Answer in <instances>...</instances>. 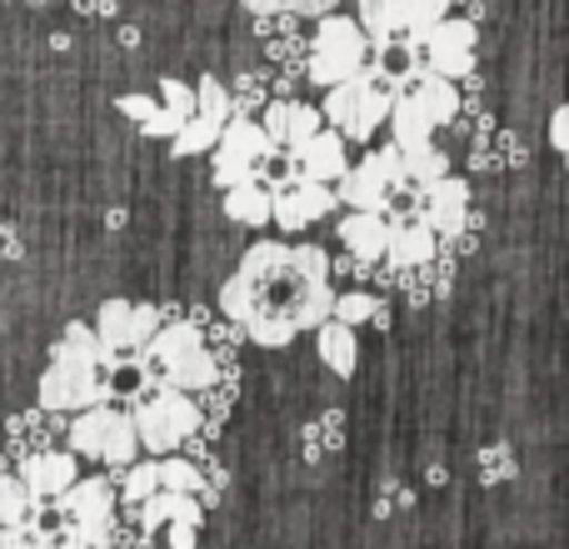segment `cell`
Returning a JSON list of instances; mask_svg holds the SVG:
<instances>
[{
    "mask_svg": "<svg viewBox=\"0 0 569 549\" xmlns=\"http://www.w3.org/2000/svg\"><path fill=\"white\" fill-rule=\"evenodd\" d=\"M110 370H116V355H106V345L96 340L90 325L70 320L60 345L50 350V365L40 370L36 405L46 415H80V410H90V405H106Z\"/></svg>",
    "mask_w": 569,
    "mask_h": 549,
    "instance_id": "2",
    "label": "cell"
},
{
    "mask_svg": "<svg viewBox=\"0 0 569 549\" xmlns=\"http://www.w3.org/2000/svg\"><path fill=\"white\" fill-rule=\"evenodd\" d=\"M160 106H166V116L176 120V126H186L190 116H196V86H186V80H176V76H166L160 80Z\"/></svg>",
    "mask_w": 569,
    "mask_h": 549,
    "instance_id": "31",
    "label": "cell"
},
{
    "mask_svg": "<svg viewBox=\"0 0 569 549\" xmlns=\"http://www.w3.org/2000/svg\"><path fill=\"white\" fill-rule=\"evenodd\" d=\"M130 430H136V445L146 455H176L186 450V440L206 425V410H200L196 395L170 390V385H150L146 395L130 400Z\"/></svg>",
    "mask_w": 569,
    "mask_h": 549,
    "instance_id": "5",
    "label": "cell"
},
{
    "mask_svg": "<svg viewBox=\"0 0 569 549\" xmlns=\"http://www.w3.org/2000/svg\"><path fill=\"white\" fill-rule=\"evenodd\" d=\"M166 530H170V549H196V540H200L196 525H166Z\"/></svg>",
    "mask_w": 569,
    "mask_h": 549,
    "instance_id": "36",
    "label": "cell"
},
{
    "mask_svg": "<svg viewBox=\"0 0 569 549\" xmlns=\"http://www.w3.org/2000/svg\"><path fill=\"white\" fill-rule=\"evenodd\" d=\"M290 160H295V176H300V180H320V186H335V180L345 176V166H350V160H345V140L335 136L330 126H320L310 140H305V146H295Z\"/></svg>",
    "mask_w": 569,
    "mask_h": 549,
    "instance_id": "17",
    "label": "cell"
},
{
    "mask_svg": "<svg viewBox=\"0 0 569 549\" xmlns=\"http://www.w3.org/2000/svg\"><path fill=\"white\" fill-rule=\"evenodd\" d=\"M220 140V126H210V120H200V116H190L186 126L170 136V156L176 160H190V156H206L210 146Z\"/></svg>",
    "mask_w": 569,
    "mask_h": 549,
    "instance_id": "26",
    "label": "cell"
},
{
    "mask_svg": "<svg viewBox=\"0 0 569 549\" xmlns=\"http://www.w3.org/2000/svg\"><path fill=\"white\" fill-rule=\"evenodd\" d=\"M116 110H120V116H126V120H136V126H140V136L170 140V136H176V130H180L176 120L166 116V106H160L156 96H120V100H116Z\"/></svg>",
    "mask_w": 569,
    "mask_h": 549,
    "instance_id": "23",
    "label": "cell"
},
{
    "mask_svg": "<svg viewBox=\"0 0 569 549\" xmlns=\"http://www.w3.org/2000/svg\"><path fill=\"white\" fill-rule=\"evenodd\" d=\"M330 315H335V320H345V325H365V320H370L375 330H385V320H390L385 300H380V295H370V290H345V295L335 290Z\"/></svg>",
    "mask_w": 569,
    "mask_h": 549,
    "instance_id": "24",
    "label": "cell"
},
{
    "mask_svg": "<svg viewBox=\"0 0 569 549\" xmlns=\"http://www.w3.org/2000/svg\"><path fill=\"white\" fill-rule=\"evenodd\" d=\"M0 549H46V525L30 510L20 525H0Z\"/></svg>",
    "mask_w": 569,
    "mask_h": 549,
    "instance_id": "33",
    "label": "cell"
},
{
    "mask_svg": "<svg viewBox=\"0 0 569 549\" xmlns=\"http://www.w3.org/2000/svg\"><path fill=\"white\" fill-rule=\"evenodd\" d=\"M106 480L116 485V500H126V505H140V500H150V495L160 490L156 455H150V460H130V465H116V470H110Z\"/></svg>",
    "mask_w": 569,
    "mask_h": 549,
    "instance_id": "22",
    "label": "cell"
},
{
    "mask_svg": "<svg viewBox=\"0 0 569 549\" xmlns=\"http://www.w3.org/2000/svg\"><path fill=\"white\" fill-rule=\"evenodd\" d=\"M250 16H305V20H320L330 16L340 0H240Z\"/></svg>",
    "mask_w": 569,
    "mask_h": 549,
    "instance_id": "28",
    "label": "cell"
},
{
    "mask_svg": "<svg viewBox=\"0 0 569 549\" xmlns=\"http://www.w3.org/2000/svg\"><path fill=\"white\" fill-rule=\"evenodd\" d=\"M226 216L236 220V226H270V186H260V176L250 180H236V186L226 190Z\"/></svg>",
    "mask_w": 569,
    "mask_h": 549,
    "instance_id": "21",
    "label": "cell"
},
{
    "mask_svg": "<svg viewBox=\"0 0 569 549\" xmlns=\"http://www.w3.org/2000/svg\"><path fill=\"white\" fill-rule=\"evenodd\" d=\"M260 130H266L270 150L290 156L295 146H305V140L320 130V110L305 106V100H270V106L260 110Z\"/></svg>",
    "mask_w": 569,
    "mask_h": 549,
    "instance_id": "16",
    "label": "cell"
},
{
    "mask_svg": "<svg viewBox=\"0 0 569 549\" xmlns=\"http://www.w3.org/2000/svg\"><path fill=\"white\" fill-rule=\"evenodd\" d=\"M80 460L70 450H30L20 460V485L30 490L36 505H50L56 495H66V485H76Z\"/></svg>",
    "mask_w": 569,
    "mask_h": 549,
    "instance_id": "15",
    "label": "cell"
},
{
    "mask_svg": "<svg viewBox=\"0 0 569 549\" xmlns=\"http://www.w3.org/2000/svg\"><path fill=\"white\" fill-rule=\"evenodd\" d=\"M440 250V240H435V230L425 226V220H400V226H390V246H385V260L390 266H425V260Z\"/></svg>",
    "mask_w": 569,
    "mask_h": 549,
    "instance_id": "20",
    "label": "cell"
},
{
    "mask_svg": "<svg viewBox=\"0 0 569 549\" xmlns=\"http://www.w3.org/2000/svg\"><path fill=\"white\" fill-rule=\"evenodd\" d=\"M335 190L320 186V180H300L290 176L284 186L270 190V220L284 230V236H300L305 226H315L320 216H330Z\"/></svg>",
    "mask_w": 569,
    "mask_h": 549,
    "instance_id": "13",
    "label": "cell"
},
{
    "mask_svg": "<svg viewBox=\"0 0 569 549\" xmlns=\"http://www.w3.org/2000/svg\"><path fill=\"white\" fill-rule=\"evenodd\" d=\"M550 140H555V150H569V110L565 106H555V116H550Z\"/></svg>",
    "mask_w": 569,
    "mask_h": 549,
    "instance_id": "35",
    "label": "cell"
},
{
    "mask_svg": "<svg viewBox=\"0 0 569 549\" xmlns=\"http://www.w3.org/2000/svg\"><path fill=\"white\" fill-rule=\"evenodd\" d=\"M80 16H116V0H76Z\"/></svg>",
    "mask_w": 569,
    "mask_h": 549,
    "instance_id": "37",
    "label": "cell"
},
{
    "mask_svg": "<svg viewBox=\"0 0 569 549\" xmlns=\"http://www.w3.org/2000/svg\"><path fill=\"white\" fill-rule=\"evenodd\" d=\"M46 549H90V545L80 540V535H56V540H50Z\"/></svg>",
    "mask_w": 569,
    "mask_h": 549,
    "instance_id": "39",
    "label": "cell"
},
{
    "mask_svg": "<svg viewBox=\"0 0 569 549\" xmlns=\"http://www.w3.org/2000/svg\"><path fill=\"white\" fill-rule=\"evenodd\" d=\"M400 160H405V186H415V190H425V186H435L440 176H450V156H445L440 146H415V150H400Z\"/></svg>",
    "mask_w": 569,
    "mask_h": 549,
    "instance_id": "25",
    "label": "cell"
},
{
    "mask_svg": "<svg viewBox=\"0 0 569 549\" xmlns=\"http://www.w3.org/2000/svg\"><path fill=\"white\" fill-rule=\"evenodd\" d=\"M66 440H70V455H76V460H100V465H110V470H116V465H130L140 455L136 430H130V415L110 400L80 410L76 420H70Z\"/></svg>",
    "mask_w": 569,
    "mask_h": 549,
    "instance_id": "8",
    "label": "cell"
},
{
    "mask_svg": "<svg viewBox=\"0 0 569 549\" xmlns=\"http://www.w3.org/2000/svg\"><path fill=\"white\" fill-rule=\"evenodd\" d=\"M395 90H400V76H390V70H380V66H360L350 80L325 90L320 120H330V130L345 146H350V140L355 146H370V136L385 126V116H390Z\"/></svg>",
    "mask_w": 569,
    "mask_h": 549,
    "instance_id": "3",
    "label": "cell"
},
{
    "mask_svg": "<svg viewBox=\"0 0 569 549\" xmlns=\"http://www.w3.org/2000/svg\"><path fill=\"white\" fill-rule=\"evenodd\" d=\"M270 106V80L266 76H240L236 90H230V116H250V110H266Z\"/></svg>",
    "mask_w": 569,
    "mask_h": 549,
    "instance_id": "30",
    "label": "cell"
},
{
    "mask_svg": "<svg viewBox=\"0 0 569 549\" xmlns=\"http://www.w3.org/2000/svg\"><path fill=\"white\" fill-rule=\"evenodd\" d=\"M455 110H460V96H455V80L440 76H400V90L390 100V146L415 150V146H430L435 130L450 126Z\"/></svg>",
    "mask_w": 569,
    "mask_h": 549,
    "instance_id": "4",
    "label": "cell"
},
{
    "mask_svg": "<svg viewBox=\"0 0 569 549\" xmlns=\"http://www.w3.org/2000/svg\"><path fill=\"white\" fill-rule=\"evenodd\" d=\"M360 66H370V40L355 26V16L330 10V16L315 20V40L305 46V70H310L315 86L330 90L340 80H350Z\"/></svg>",
    "mask_w": 569,
    "mask_h": 549,
    "instance_id": "7",
    "label": "cell"
},
{
    "mask_svg": "<svg viewBox=\"0 0 569 549\" xmlns=\"http://www.w3.org/2000/svg\"><path fill=\"white\" fill-rule=\"evenodd\" d=\"M340 435H345V415L340 410L320 415V420L305 430V455H310V460H325V455H335V450H340Z\"/></svg>",
    "mask_w": 569,
    "mask_h": 549,
    "instance_id": "29",
    "label": "cell"
},
{
    "mask_svg": "<svg viewBox=\"0 0 569 549\" xmlns=\"http://www.w3.org/2000/svg\"><path fill=\"white\" fill-rule=\"evenodd\" d=\"M335 236H340V246L350 250L355 260L375 266V260H385V246H390V220H385L380 210H350V216L335 226Z\"/></svg>",
    "mask_w": 569,
    "mask_h": 549,
    "instance_id": "18",
    "label": "cell"
},
{
    "mask_svg": "<svg viewBox=\"0 0 569 549\" xmlns=\"http://www.w3.org/2000/svg\"><path fill=\"white\" fill-rule=\"evenodd\" d=\"M30 510H36V500L20 485V475H0V525H20Z\"/></svg>",
    "mask_w": 569,
    "mask_h": 549,
    "instance_id": "32",
    "label": "cell"
},
{
    "mask_svg": "<svg viewBox=\"0 0 569 549\" xmlns=\"http://www.w3.org/2000/svg\"><path fill=\"white\" fill-rule=\"evenodd\" d=\"M315 350H320V360L330 365L340 380H350L355 375V360H360V340H355V325L335 320V315H325L320 325H315Z\"/></svg>",
    "mask_w": 569,
    "mask_h": 549,
    "instance_id": "19",
    "label": "cell"
},
{
    "mask_svg": "<svg viewBox=\"0 0 569 549\" xmlns=\"http://www.w3.org/2000/svg\"><path fill=\"white\" fill-rule=\"evenodd\" d=\"M210 150H216V156H210V180H216L220 190H230L236 180L260 176V160L276 156L256 116H230L226 126H220V140Z\"/></svg>",
    "mask_w": 569,
    "mask_h": 549,
    "instance_id": "11",
    "label": "cell"
},
{
    "mask_svg": "<svg viewBox=\"0 0 569 549\" xmlns=\"http://www.w3.org/2000/svg\"><path fill=\"white\" fill-rule=\"evenodd\" d=\"M330 250L325 246H290V240H256L240 256L236 274L220 285V315L246 335L250 345L280 350L300 330L330 315Z\"/></svg>",
    "mask_w": 569,
    "mask_h": 549,
    "instance_id": "1",
    "label": "cell"
},
{
    "mask_svg": "<svg viewBox=\"0 0 569 549\" xmlns=\"http://www.w3.org/2000/svg\"><path fill=\"white\" fill-rule=\"evenodd\" d=\"M355 6H360L355 26L370 40V56H385L395 40H410L450 16V0H355Z\"/></svg>",
    "mask_w": 569,
    "mask_h": 549,
    "instance_id": "9",
    "label": "cell"
},
{
    "mask_svg": "<svg viewBox=\"0 0 569 549\" xmlns=\"http://www.w3.org/2000/svg\"><path fill=\"white\" fill-rule=\"evenodd\" d=\"M395 186H405V160L400 146H385L370 150L360 166H345V176L335 180V206H350V210H380L390 206Z\"/></svg>",
    "mask_w": 569,
    "mask_h": 549,
    "instance_id": "10",
    "label": "cell"
},
{
    "mask_svg": "<svg viewBox=\"0 0 569 549\" xmlns=\"http://www.w3.org/2000/svg\"><path fill=\"white\" fill-rule=\"evenodd\" d=\"M480 475L490 485H500V480H510L515 475V460H510V450H505V445H490V450L480 455Z\"/></svg>",
    "mask_w": 569,
    "mask_h": 549,
    "instance_id": "34",
    "label": "cell"
},
{
    "mask_svg": "<svg viewBox=\"0 0 569 549\" xmlns=\"http://www.w3.org/2000/svg\"><path fill=\"white\" fill-rule=\"evenodd\" d=\"M475 46H480L475 20L445 16V20H435L430 30H420V36L405 40V56H410V70H405V76L465 80L475 70Z\"/></svg>",
    "mask_w": 569,
    "mask_h": 549,
    "instance_id": "6",
    "label": "cell"
},
{
    "mask_svg": "<svg viewBox=\"0 0 569 549\" xmlns=\"http://www.w3.org/2000/svg\"><path fill=\"white\" fill-rule=\"evenodd\" d=\"M16 260L20 256V236H16V230H6V226H0V260Z\"/></svg>",
    "mask_w": 569,
    "mask_h": 549,
    "instance_id": "38",
    "label": "cell"
},
{
    "mask_svg": "<svg viewBox=\"0 0 569 549\" xmlns=\"http://www.w3.org/2000/svg\"><path fill=\"white\" fill-rule=\"evenodd\" d=\"M470 186L460 176H440L435 186L420 190V220L435 230V240H450L470 216Z\"/></svg>",
    "mask_w": 569,
    "mask_h": 549,
    "instance_id": "14",
    "label": "cell"
},
{
    "mask_svg": "<svg viewBox=\"0 0 569 549\" xmlns=\"http://www.w3.org/2000/svg\"><path fill=\"white\" fill-rule=\"evenodd\" d=\"M160 320H166V310L160 305H130V300H106L96 315V340L106 345V355H116V360H130V355H140V345L150 340V335L160 330Z\"/></svg>",
    "mask_w": 569,
    "mask_h": 549,
    "instance_id": "12",
    "label": "cell"
},
{
    "mask_svg": "<svg viewBox=\"0 0 569 549\" xmlns=\"http://www.w3.org/2000/svg\"><path fill=\"white\" fill-rule=\"evenodd\" d=\"M196 116L210 120V126H226L230 120V86L216 76H200L196 80Z\"/></svg>",
    "mask_w": 569,
    "mask_h": 549,
    "instance_id": "27",
    "label": "cell"
}]
</instances>
